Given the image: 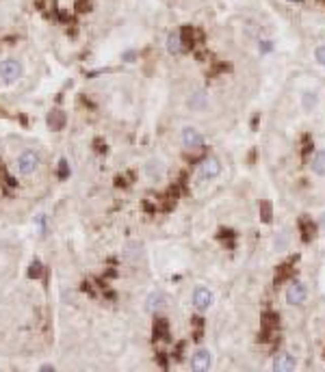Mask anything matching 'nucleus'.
I'll use <instances>...</instances> for the list:
<instances>
[{
  "label": "nucleus",
  "instance_id": "1",
  "mask_svg": "<svg viewBox=\"0 0 325 372\" xmlns=\"http://www.w3.org/2000/svg\"><path fill=\"white\" fill-rule=\"evenodd\" d=\"M15 165H18L20 175H32L39 169V165H42V156H39L37 152H32V150H26L18 156V163Z\"/></svg>",
  "mask_w": 325,
  "mask_h": 372
},
{
  "label": "nucleus",
  "instance_id": "2",
  "mask_svg": "<svg viewBox=\"0 0 325 372\" xmlns=\"http://www.w3.org/2000/svg\"><path fill=\"white\" fill-rule=\"evenodd\" d=\"M24 74V65L18 61V59H5L0 63V80L7 85L15 83V80H20Z\"/></svg>",
  "mask_w": 325,
  "mask_h": 372
},
{
  "label": "nucleus",
  "instance_id": "3",
  "mask_svg": "<svg viewBox=\"0 0 325 372\" xmlns=\"http://www.w3.org/2000/svg\"><path fill=\"white\" fill-rule=\"evenodd\" d=\"M182 145L186 150H193V152H198V150H202L204 147V136H202L195 128H191V126H186L184 130H182Z\"/></svg>",
  "mask_w": 325,
  "mask_h": 372
},
{
  "label": "nucleus",
  "instance_id": "4",
  "mask_svg": "<svg viewBox=\"0 0 325 372\" xmlns=\"http://www.w3.org/2000/svg\"><path fill=\"white\" fill-rule=\"evenodd\" d=\"M213 292H210L208 288H204V286H198L193 290V305H195V310H200V312H206L210 305H213Z\"/></svg>",
  "mask_w": 325,
  "mask_h": 372
},
{
  "label": "nucleus",
  "instance_id": "5",
  "mask_svg": "<svg viewBox=\"0 0 325 372\" xmlns=\"http://www.w3.org/2000/svg\"><path fill=\"white\" fill-rule=\"evenodd\" d=\"M210 366H213V353H210L208 349H200V351L191 357V368H193V370L204 372V370H208Z\"/></svg>",
  "mask_w": 325,
  "mask_h": 372
},
{
  "label": "nucleus",
  "instance_id": "6",
  "mask_svg": "<svg viewBox=\"0 0 325 372\" xmlns=\"http://www.w3.org/2000/svg\"><path fill=\"white\" fill-rule=\"evenodd\" d=\"M221 173V163L217 158H204L200 165V177L202 180H213Z\"/></svg>",
  "mask_w": 325,
  "mask_h": 372
},
{
  "label": "nucleus",
  "instance_id": "7",
  "mask_svg": "<svg viewBox=\"0 0 325 372\" xmlns=\"http://www.w3.org/2000/svg\"><path fill=\"white\" fill-rule=\"evenodd\" d=\"M306 296H308V290H306V286L302 284V281H295V284H292V286L286 290V301H288L290 305L304 303Z\"/></svg>",
  "mask_w": 325,
  "mask_h": 372
},
{
  "label": "nucleus",
  "instance_id": "8",
  "mask_svg": "<svg viewBox=\"0 0 325 372\" xmlns=\"http://www.w3.org/2000/svg\"><path fill=\"white\" fill-rule=\"evenodd\" d=\"M295 368H297V359L292 357V355H288V353L275 355V359H273V370L275 372H290Z\"/></svg>",
  "mask_w": 325,
  "mask_h": 372
},
{
  "label": "nucleus",
  "instance_id": "9",
  "mask_svg": "<svg viewBox=\"0 0 325 372\" xmlns=\"http://www.w3.org/2000/svg\"><path fill=\"white\" fill-rule=\"evenodd\" d=\"M180 37H182L184 50H186V48H193L195 44H200L202 39H204V35H202V30L193 28V26H184V28L180 30Z\"/></svg>",
  "mask_w": 325,
  "mask_h": 372
},
{
  "label": "nucleus",
  "instance_id": "10",
  "mask_svg": "<svg viewBox=\"0 0 325 372\" xmlns=\"http://www.w3.org/2000/svg\"><path fill=\"white\" fill-rule=\"evenodd\" d=\"M165 305H167V294L162 292V290H154V292H150L148 301H145V307H148V312H158V310H162Z\"/></svg>",
  "mask_w": 325,
  "mask_h": 372
},
{
  "label": "nucleus",
  "instance_id": "11",
  "mask_svg": "<svg viewBox=\"0 0 325 372\" xmlns=\"http://www.w3.org/2000/svg\"><path fill=\"white\" fill-rule=\"evenodd\" d=\"M65 121H68V117H65L63 110L54 108V110L48 113V126H50L52 130H63V128H65Z\"/></svg>",
  "mask_w": 325,
  "mask_h": 372
},
{
  "label": "nucleus",
  "instance_id": "12",
  "mask_svg": "<svg viewBox=\"0 0 325 372\" xmlns=\"http://www.w3.org/2000/svg\"><path fill=\"white\" fill-rule=\"evenodd\" d=\"M167 52L169 54H180V52H184V44H182L180 30H176V33H169V37H167Z\"/></svg>",
  "mask_w": 325,
  "mask_h": 372
},
{
  "label": "nucleus",
  "instance_id": "13",
  "mask_svg": "<svg viewBox=\"0 0 325 372\" xmlns=\"http://www.w3.org/2000/svg\"><path fill=\"white\" fill-rule=\"evenodd\" d=\"M152 333L156 340H169V322L167 318H156L152 327Z\"/></svg>",
  "mask_w": 325,
  "mask_h": 372
},
{
  "label": "nucleus",
  "instance_id": "14",
  "mask_svg": "<svg viewBox=\"0 0 325 372\" xmlns=\"http://www.w3.org/2000/svg\"><path fill=\"white\" fill-rule=\"evenodd\" d=\"M310 167L316 175H325V150H319L310 160Z\"/></svg>",
  "mask_w": 325,
  "mask_h": 372
},
{
  "label": "nucleus",
  "instance_id": "15",
  "mask_svg": "<svg viewBox=\"0 0 325 372\" xmlns=\"http://www.w3.org/2000/svg\"><path fill=\"white\" fill-rule=\"evenodd\" d=\"M299 230H302V238H304V242H310L312 240V236H314V223L310 221V219H299Z\"/></svg>",
  "mask_w": 325,
  "mask_h": 372
},
{
  "label": "nucleus",
  "instance_id": "16",
  "mask_svg": "<svg viewBox=\"0 0 325 372\" xmlns=\"http://www.w3.org/2000/svg\"><path fill=\"white\" fill-rule=\"evenodd\" d=\"M145 173H148L152 180H160V177L165 175V169H162V165L158 160H150V163L145 165Z\"/></svg>",
  "mask_w": 325,
  "mask_h": 372
},
{
  "label": "nucleus",
  "instance_id": "17",
  "mask_svg": "<svg viewBox=\"0 0 325 372\" xmlns=\"http://www.w3.org/2000/svg\"><path fill=\"white\" fill-rule=\"evenodd\" d=\"M206 102H208L206 91H195V93L191 95V100H189V106H191L193 110H202V108L206 106Z\"/></svg>",
  "mask_w": 325,
  "mask_h": 372
},
{
  "label": "nucleus",
  "instance_id": "18",
  "mask_svg": "<svg viewBox=\"0 0 325 372\" xmlns=\"http://www.w3.org/2000/svg\"><path fill=\"white\" fill-rule=\"evenodd\" d=\"M126 260H130V262H137L139 257L143 255V247L139 245V242H130V245L126 247Z\"/></svg>",
  "mask_w": 325,
  "mask_h": 372
},
{
  "label": "nucleus",
  "instance_id": "19",
  "mask_svg": "<svg viewBox=\"0 0 325 372\" xmlns=\"http://www.w3.org/2000/svg\"><path fill=\"white\" fill-rule=\"evenodd\" d=\"M290 275H292V264H282L278 269V273H275V286L282 284V281H286Z\"/></svg>",
  "mask_w": 325,
  "mask_h": 372
},
{
  "label": "nucleus",
  "instance_id": "20",
  "mask_svg": "<svg viewBox=\"0 0 325 372\" xmlns=\"http://www.w3.org/2000/svg\"><path fill=\"white\" fill-rule=\"evenodd\" d=\"M42 275H44L42 262H39V260H32V262H30V269H28V277H30V279H39Z\"/></svg>",
  "mask_w": 325,
  "mask_h": 372
},
{
  "label": "nucleus",
  "instance_id": "21",
  "mask_svg": "<svg viewBox=\"0 0 325 372\" xmlns=\"http://www.w3.org/2000/svg\"><path fill=\"white\" fill-rule=\"evenodd\" d=\"M302 102H304V108L310 110L316 106V102H319V98H316V93H304L302 95Z\"/></svg>",
  "mask_w": 325,
  "mask_h": 372
},
{
  "label": "nucleus",
  "instance_id": "22",
  "mask_svg": "<svg viewBox=\"0 0 325 372\" xmlns=\"http://www.w3.org/2000/svg\"><path fill=\"white\" fill-rule=\"evenodd\" d=\"M191 325H193V329H195V333H193V340H202V329H204V322H202V318H193L191 320Z\"/></svg>",
  "mask_w": 325,
  "mask_h": 372
},
{
  "label": "nucleus",
  "instance_id": "23",
  "mask_svg": "<svg viewBox=\"0 0 325 372\" xmlns=\"http://www.w3.org/2000/svg\"><path fill=\"white\" fill-rule=\"evenodd\" d=\"M260 212H263V221L265 223L271 221V206H269V201H263V204H260Z\"/></svg>",
  "mask_w": 325,
  "mask_h": 372
},
{
  "label": "nucleus",
  "instance_id": "24",
  "mask_svg": "<svg viewBox=\"0 0 325 372\" xmlns=\"http://www.w3.org/2000/svg\"><path fill=\"white\" fill-rule=\"evenodd\" d=\"M59 177H61V180H68V177H70V165H68V160H65V158L59 163Z\"/></svg>",
  "mask_w": 325,
  "mask_h": 372
},
{
  "label": "nucleus",
  "instance_id": "25",
  "mask_svg": "<svg viewBox=\"0 0 325 372\" xmlns=\"http://www.w3.org/2000/svg\"><path fill=\"white\" fill-rule=\"evenodd\" d=\"M76 11L78 13H87L89 9H91V5H89V0H76Z\"/></svg>",
  "mask_w": 325,
  "mask_h": 372
},
{
  "label": "nucleus",
  "instance_id": "26",
  "mask_svg": "<svg viewBox=\"0 0 325 372\" xmlns=\"http://www.w3.org/2000/svg\"><path fill=\"white\" fill-rule=\"evenodd\" d=\"M314 56H316V61L321 63V65H325V44H321L319 48L314 50Z\"/></svg>",
  "mask_w": 325,
  "mask_h": 372
},
{
  "label": "nucleus",
  "instance_id": "27",
  "mask_svg": "<svg viewBox=\"0 0 325 372\" xmlns=\"http://www.w3.org/2000/svg\"><path fill=\"white\" fill-rule=\"evenodd\" d=\"M93 145H95V152H98V154H104V152H107V143H104L102 139H95Z\"/></svg>",
  "mask_w": 325,
  "mask_h": 372
},
{
  "label": "nucleus",
  "instance_id": "28",
  "mask_svg": "<svg viewBox=\"0 0 325 372\" xmlns=\"http://www.w3.org/2000/svg\"><path fill=\"white\" fill-rule=\"evenodd\" d=\"M5 175V167H0V177ZM3 184H9V186H15V182H13V177H5V182H0V186Z\"/></svg>",
  "mask_w": 325,
  "mask_h": 372
},
{
  "label": "nucleus",
  "instance_id": "29",
  "mask_svg": "<svg viewBox=\"0 0 325 372\" xmlns=\"http://www.w3.org/2000/svg\"><path fill=\"white\" fill-rule=\"evenodd\" d=\"M260 50H263V52H269V50H271V42H263V46H260Z\"/></svg>",
  "mask_w": 325,
  "mask_h": 372
},
{
  "label": "nucleus",
  "instance_id": "30",
  "mask_svg": "<svg viewBox=\"0 0 325 372\" xmlns=\"http://www.w3.org/2000/svg\"><path fill=\"white\" fill-rule=\"evenodd\" d=\"M308 152H310V141H308V136H306L304 139V154H308Z\"/></svg>",
  "mask_w": 325,
  "mask_h": 372
},
{
  "label": "nucleus",
  "instance_id": "31",
  "mask_svg": "<svg viewBox=\"0 0 325 372\" xmlns=\"http://www.w3.org/2000/svg\"><path fill=\"white\" fill-rule=\"evenodd\" d=\"M321 223H323V228H325V214H323V219H321Z\"/></svg>",
  "mask_w": 325,
  "mask_h": 372
},
{
  "label": "nucleus",
  "instance_id": "32",
  "mask_svg": "<svg viewBox=\"0 0 325 372\" xmlns=\"http://www.w3.org/2000/svg\"><path fill=\"white\" fill-rule=\"evenodd\" d=\"M290 3H302V0H290Z\"/></svg>",
  "mask_w": 325,
  "mask_h": 372
}]
</instances>
